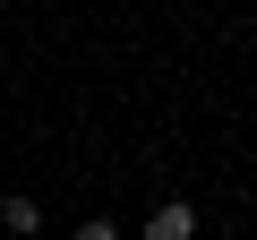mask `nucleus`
<instances>
[{"label": "nucleus", "instance_id": "1", "mask_svg": "<svg viewBox=\"0 0 257 240\" xmlns=\"http://www.w3.org/2000/svg\"><path fill=\"white\" fill-rule=\"evenodd\" d=\"M146 240H197V206H180V197L155 206V214H146Z\"/></svg>", "mask_w": 257, "mask_h": 240}, {"label": "nucleus", "instance_id": "3", "mask_svg": "<svg viewBox=\"0 0 257 240\" xmlns=\"http://www.w3.org/2000/svg\"><path fill=\"white\" fill-rule=\"evenodd\" d=\"M77 240H120V231H111V223L94 214V223H77Z\"/></svg>", "mask_w": 257, "mask_h": 240}, {"label": "nucleus", "instance_id": "2", "mask_svg": "<svg viewBox=\"0 0 257 240\" xmlns=\"http://www.w3.org/2000/svg\"><path fill=\"white\" fill-rule=\"evenodd\" d=\"M0 223H9V231H35V223H43V206H35V197H9V206H0Z\"/></svg>", "mask_w": 257, "mask_h": 240}]
</instances>
